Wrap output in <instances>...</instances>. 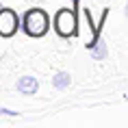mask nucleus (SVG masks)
Segmentation results:
<instances>
[{"mask_svg":"<svg viewBox=\"0 0 128 128\" xmlns=\"http://www.w3.org/2000/svg\"><path fill=\"white\" fill-rule=\"evenodd\" d=\"M126 100H128V96H126Z\"/></svg>","mask_w":128,"mask_h":128,"instance_id":"9","label":"nucleus"},{"mask_svg":"<svg viewBox=\"0 0 128 128\" xmlns=\"http://www.w3.org/2000/svg\"><path fill=\"white\" fill-rule=\"evenodd\" d=\"M48 26H50V20H48L46 11H41V9L26 11V15H24V30H26V35L41 37V35L48 33Z\"/></svg>","mask_w":128,"mask_h":128,"instance_id":"1","label":"nucleus"},{"mask_svg":"<svg viewBox=\"0 0 128 128\" xmlns=\"http://www.w3.org/2000/svg\"><path fill=\"white\" fill-rule=\"evenodd\" d=\"M15 87H18V91H20V94L33 96V94H37V78H35V76H22Z\"/></svg>","mask_w":128,"mask_h":128,"instance_id":"4","label":"nucleus"},{"mask_svg":"<svg viewBox=\"0 0 128 128\" xmlns=\"http://www.w3.org/2000/svg\"><path fill=\"white\" fill-rule=\"evenodd\" d=\"M89 50H91V56H94V59H98V61H102V59H106V46H104V41H96L94 46L89 48Z\"/></svg>","mask_w":128,"mask_h":128,"instance_id":"6","label":"nucleus"},{"mask_svg":"<svg viewBox=\"0 0 128 128\" xmlns=\"http://www.w3.org/2000/svg\"><path fill=\"white\" fill-rule=\"evenodd\" d=\"M54 28L61 37H70L76 33V11L74 9H61L54 15Z\"/></svg>","mask_w":128,"mask_h":128,"instance_id":"2","label":"nucleus"},{"mask_svg":"<svg viewBox=\"0 0 128 128\" xmlns=\"http://www.w3.org/2000/svg\"><path fill=\"white\" fill-rule=\"evenodd\" d=\"M70 82H72V78H70L68 72H59L56 76H52V85H54V89H68Z\"/></svg>","mask_w":128,"mask_h":128,"instance_id":"5","label":"nucleus"},{"mask_svg":"<svg viewBox=\"0 0 128 128\" xmlns=\"http://www.w3.org/2000/svg\"><path fill=\"white\" fill-rule=\"evenodd\" d=\"M20 28V18L13 9H2L0 7V37H11Z\"/></svg>","mask_w":128,"mask_h":128,"instance_id":"3","label":"nucleus"},{"mask_svg":"<svg viewBox=\"0 0 128 128\" xmlns=\"http://www.w3.org/2000/svg\"><path fill=\"white\" fill-rule=\"evenodd\" d=\"M126 18H128V4H126Z\"/></svg>","mask_w":128,"mask_h":128,"instance_id":"8","label":"nucleus"},{"mask_svg":"<svg viewBox=\"0 0 128 128\" xmlns=\"http://www.w3.org/2000/svg\"><path fill=\"white\" fill-rule=\"evenodd\" d=\"M0 115H11V117H18V111H9V108L0 106Z\"/></svg>","mask_w":128,"mask_h":128,"instance_id":"7","label":"nucleus"}]
</instances>
